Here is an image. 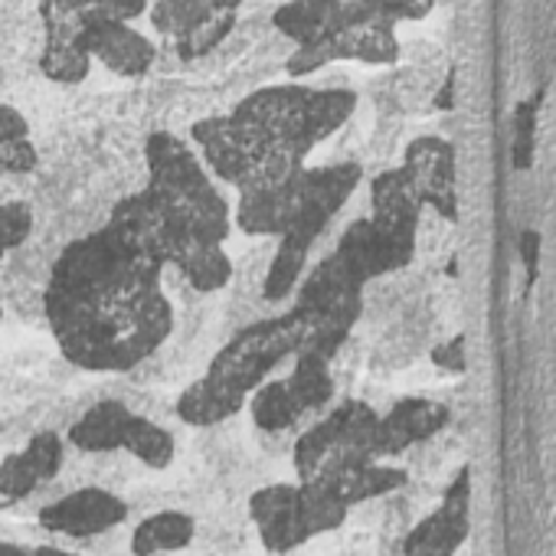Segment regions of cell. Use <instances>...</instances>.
I'll return each instance as SVG.
<instances>
[{
    "instance_id": "20",
    "label": "cell",
    "mask_w": 556,
    "mask_h": 556,
    "mask_svg": "<svg viewBox=\"0 0 556 556\" xmlns=\"http://www.w3.org/2000/svg\"><path fill=\"white\" fill-rule=\"evenodd\" d=\"M193 543H197V514L184 507H154L135 523L128 536V553L131 556H170V553L190 549Z\"/></svg>"
},
{
    "instance_id": "17",
    "label": "cell",
    "mask_w": 556,
    "mask_h": 556,
    "mask_svg": "<svg viewBox=\"0 0 556 556\" xmlns=\"http://www.w3.org/2000/svg\"><path fill=\"white\" fill-rule=\"evenodd\" d=\"M422 200L409 180V174L400 167H390L383 174H377L370 180V223L377 232H383L387 239L416 249V232H419V219H422Z\"/></svg>"
},
{
    "instance_id": "16",
    "label": "cell",
    "mask_w": 556,
    "mask_h": 556,
    "mask_svg": "<svg viewBox=\"0 0 556 556\" xmlns=\"http://www.w3.org/2000/svg\"><path fill=\"white\" fill-rule=\"evenodd\" d=\"M164 262L174 265L203 295L223 292L232 278V262H229L226 242L197 236L170 219H167V236H164Z\"/></svg>"
},
{
    "instance_id": "5",
    "label": "cell",
    "mask_w": 556,
    "mask_h": 556,
    "mask_svg": "<svg viewBox=\"0 0 556 556\" xmlns=\"http://www.w3.org/2000/svg\"><path fill=\"white\" fill-rule=\"evenodd\" d=\"M308 341V325L299 308L275 315L255 325H245L223 344L203 370V380L226 396L239 413L245 409L249 393L268 380L286 361H292Z\"/></svg>"
},
{
    "instance_id": "21",
    "label": "cell",
    "mask_w": 556,
    "mask_h": 556,
    "mask_svg": "<svg viewBox=\"0 0 556 556\" xmlns=\"http://www.w3.org/2000/svg\"><path fill=\"white\" fill-rule=\"evenodd\" d=\"M131 413L135 409L122 400H99L66 426V445L76 448L79 455L122 452V435Z\"/></svg>"
},
{
    "instance_id": "31",
    "label": "cell",
    "mask_w": 556,
    "mask_h": 556,
    "mask_svg": "<svg viewBox=\"0 0 556 556\" xmlns=\"http://www.w3.org/2000/svg\"><path fill=\"white\" fill-rule=\"evenodd\" d=\"M30 236H34L30 203H21V200L0 203V262H4L11 252H17Z\"/></svg>"
},
{
    "instance_id": "11",
    "label": "cell",
    "mask_w": 556,
    "mask_h": 556,
    "mask_svg": "<svg viewBox=\"0 0 556 556\" xmlns=\"http://www.w3.org/2000/svg\"><path fill=\"white\" fill-rule=\"evenodd\" d=\"M471 533V468L458 465L439 504L406 527L400 556H455Z\"/></svg>"
},
{
    "instance_id": "23",
    "label": "cell",
    "mask_w": 556,
    "mask_h": 556,
    "mask_svg": "<svg viewBox=\"0 0 556 556\" xmlns=\"http://www.w3.org/2000/svg\"><path fill=\"white\" fill-rule=\"evenodd\" d=\"M245 409H249V419H252L255 432H262V435H286V432H292L305 419V413L299 409L286 377L262 380L249 393Z\"/></svg>"
},
{
    "instance_id": "22",
    "label": "cell",
    "mask_w": 556,
    "mask_h": 556,
    "mask_svg": "<svg viewBox=\"0 0 556 556\" xmlns=\"http://www.w3.org/2000/svg\"><path fill=\"white\" fill-rule=\"evenodd\" d=\"M299 177V174H295ZM295 177L286 184H275L252 193H236L232 226H239L249 236H275L286 229L292 203H295Z\"/></svg>"
},
{
    "instance_id": "8",
    "label": "cell",
    "mask_w": 556,
    "mask_h": 556,
    "mask_svg": "<svg viewBox=\"0 0 556 556\" xmlns=\"http://www.w3.org/2000/svg\"><path fill=\"white\" fill-rule=\"evenodd\" d=\"M364 289L367 286L334 252H328L312 271H305L295 286V308L305 315L308 325V341L302 351L334 361L364 315Z\"/></svg>"
},
{
    "instance_id": "33",
    "label": "cell",
    "mask_w": 556,
    "mask_h": 556,
    "mask_svg": "<svg viewBox=\"0 0 556 556\" xmlns=\"http://www.w3.org/2000/svg\"><path fill=\"white\" fill-rule=\"evenodd\" d=\"M361 4H367L390 24H416L432 14L435 0H361Z\"/></svg>"
},
{
    "instance_id": "37",
    "label": "cell",
    "mask_w": 556,
    "mask_h": 556,
    "mask_svg": "<svg viewBox=\"0 0 556 556\" xmlns=\"http://www.w3.org/2000/svg\"><path fill=\"white\" fill-rule=\"evenodd\" d=\"M34 556H83V553H76V549H70V546H60V543H37L34 546Z\"/></svg>"
},
{
    "instance_id": "28",
    "label": "cell",
    "mask_w": 556,
    "mask_h": 556,
    "mask_svg": "<svg viewBox=\"0 0 556 556\" xmlns=\"http://www.w3.org/2000/svg\"><path fill=\"white\" fill-rule=\"evenodd\" d=\"M299 517H302V530L308 540L334 533L348 523L351 507L341 504L338 497H331L328 491H321L312 481H299Z\"/></svg>"
},
{
    "instance_id": "12",
    "label": "cell",
    "mask_w": 556,
    "mask_h": 556,
    "mask_svg": "<svg viewBox=\"0 0 556 556\" xmlns=\"http://www.w3.org/2000/svg\"><path fill=\"white\" fill-rule=\"evenodd\" d=\"M66 435L56 429H37L27 442L0 458V510L21 507L37 488L56 481L66 468Z\"/></svg>"
},
{
    "instance_id": "30",
    "label": "cell",
    "mask_w": 556,
    "mask_h": 556,
    "mask_svg": "<svg viewBox=\"0 0 556 556\" xmlns=\"http://www.w3.org/2000/svg\"><path fill=\"white\" fill-rule=\"evenodd\" d=\"M197 540H206V546H213L216 556L223 553H236L245 546V527L236 514L219 510V514H206V523L197 520Z\"/></svg>"
},
{
    "instance_id": "15",
    "label": "cell",
    "mask_w": 556,
    "mask_h": 556,
    "mask_svg": "<svg viewBox=\"0 0 556 556\" xmlns=\"http://www.w3.org/2000/svg\"><path fill=\"white\" fill-rule=\"evenodd\" d=\"M245 520L268 553H292L308 543L299 517V481H268L245 497Z\"/></svg>"
},
{
    "instance_id": "38",
    "label": "cell",
    "mask_w": 556,
    "mask_h": 556,
    "mask_svg": "<svg viewBox=\"0 0 556 556\" xmlns=\"http://www.w3.org/2000/svg\"><path fill=\"white\" fill-rule=\"evenodd\" d=\"M0 556H34V546L17 543V540H8V536H0Z\"/></svg>"
},
{
    "instance_id": "6",
    "label": "cell",
    "mask_w": 556,
    "mask_h": 556,
    "mask_svg": "<svg viewBox=\"0 0 556 556\" xmlns=\"http://www.w3.org/2000/svg\"><path fill=\"white\" fill-rule=\"evenodd\" d=\"M190 141L210 177L229 184L236 193H252V190L286 184L308 164L286 148H275L255 138L232 115H210L193 122Z\"/></svg>"
},
{
    "instance_id": "25",
    "label": "cell",
    "mask_w": 556,
    "mask_h": 556,
    "mask_svg": "<svg viewBox=\"0 0 556 556\" xmlns=\"http://www.w3.org/2000/svg\"><path fill=\"white\" fill-rule=\"evenodd\" d=\"M122 455L135 458L138 465L151 471H167L177 458V439L167 426L154 422L151 416L131 413L125 435H122Z\"/></svg>"
},
{
    "instance_id": "10",
    "label": "cell",
    "mask_w": 556,
    "mask_h": 556,
    "mask_svg": "<svg viewBox=\"0 0 556 556\" xmlns=\"http://www.w3.org/2000/svg\"><path fill=\"white\" fill-rule=\"evenodd\" d=\"M37 523L47 536H63V540H92L99 533L118 530L128 523L131 507L128 497L105 484H76L53 497L50 504L37 507Z\"/></svg>"
},
{
    "instance_id": "29",
    "label": "cell",
    "mask_w": 556,
    "mask_h": 556,
    "mask_svg": "<svg viewBox=\"0 0 556 556\" xmlns=\"http://www.w3.org/2000/svg\"><path fill=\"white\" fill-rule=\"evenodd\" d=\"M105 0H40V24L43 30H76L86 34L92 21H99Z\"/></svg>"
},
{
    "instance_id": "32",
    "label": "cell",
    "mask_w": 556,
    "mask_h": 556,
    "mask_svg": "<svg viewBox=\"0 0 556 556\" xmlns=\"http://www.w3.org/2000/svg\"><path fill=\"white\" fill-rule=\"evenodd\" d=\"M533 148H536V102H520L514 109V167L527 170L533 164Z\"/></svg>"
},
{
    "instance_id": "36",
    "label": "cell",
    "mask_w": 556,
    "mask_h": 556,
    "mask_svg": "<svg viewBox=\"0 0 556 556\" xmlns=\"http://www.w3.org/2000/svg\"><path fill=\"white\" fill-rule=\"evenodd\" d=\"M452 92H455V73H448V79L442 83V92L435 96V109L439 112H452V105H455L452 102Z\"/></svg>"
},
{
    "instance_id": "39",
    "label": "cell",
    "mask_w": 556,
    "mask_h": 556,
    "mask_svg": "<svg viewBox=\"0 0 556 556\" xmlns=\"http://www.w3.org/2000/svg\"><path fill=\"white\" fill-rule=\"evenodd\" d=\"M0 325H4V295H0Z\"/></svg>"
},
{
    "instance_id": "9",
    "label": "cell",
    "mask_w": 556,
    "mask_h": 556,
    "mask_svg": "<svg viewBox=\"0 0 556 556\" xmlns=\"http://www.w3.org/2000/svg\"><path fill=\"white\" fill-rule=\"evenodd\" d=\"M374 426L377 409L364 400H341L318 422L302 429L292 442L295 481H312L318 475L374 462ZM380 462V458H377Z\"/></svg>"
},
{
    "instance_id": "2",
    "label": "cell",
    "mask_w": 556,
    "mask_h": 556,
    "mask_svg": "<svg viewBox=\"0 0 556 556\" xmlns=\"http://www.w3.org/2000/svg\"><path fill=\"white\" fill-rule=\"evenodd\" d=\"M357 109V92L344 86L315 89L299 79L282 86H265L249 92L229 115L245 125L255 138L286 148L295 157L308 161L318 144L348 125Z\"/></svg>"
},
{
    "instance_id": "3",
    "label": "cell",
    "mask_w": 556,
    "mask_h": 556,
    "mask_svg": "<svg viewBox=\"0 0 556 556\" xmlns=\"http://www.w3.org/2000/svg\"><path fill=\"white\" fill-rule=\"evenodd\" d=\"M364 180V167L357 161H334L318 167H302L295 177V203L286 229L278 232V249L262 278V299L282 302L295 292L299 278L305 275L308 252L331 226V219L344 210L354 190Z\"/></svg>"
},
{
    "instance_id": "4",
    "label": "cell",
    "mask_w": 556,
    "mask_h": 556,
    "mask_svg": "<svg viewBox=\"0 0 556 556\" xmlns=\"http://www.w3.org/2000/svg\"><path fill=\"white\" fill-rule=\"evenodd\" d=\"M144 167H148V193L157 200L164 216L197 236L213 242H226L232 232L229 200L197 157L190 144H184L170 131H154L144 141Z\"/></svg>"
},
{
    "instance_id": "27",
    "label": "cell",
    "mask_w": 556,
    "mask_h": 556,
    "mask_svg": "<svg viewBox=\"0 0 556 556\" xmlns=\"http://www.w3.org/2000/svg\"><path fill=\"white\" fill-rule=\"evenodd\" d=\"M37 164L40 151L30 138V122L14 105H0V177L30 174Z\"/></svg>"
},
{
    "instance_id": "26",
    "label": "cell",
    "mask_w": 556,
    "mask_h": 556,
    "mask_svg": "<svg viewBox=\"0 0 556 556\" xmlns=\"http://www.w3.org/2000/svg\"><path fill=\"white\" fill-rule=\"evenodd\" d=\"M338 11L341 0H289L271 14V27L295 47H305L331 27Z\"/></svg>"
},
{
    "instance_id": "40",
    "label": "cell",
    "mask_w": 556,
    "mask_h": 556,
    "mask_svg": "<svg viewBox=\"0 0 556 556\" xmlns=\"http://www.w3.org/2000/svg\"><path fill=\"white\" fill-rule=\"evenodd\" d=\"M203 556H216V553H203Z\"/></svg>"
},
{
    "instance_id": "13",
    "label": "cell",
    "mask_w": 556,
    "mask_h": 556,
    "mask_svg": "<svg viewBox=\"0 0 556 556\" xmlns=\"http://www.w3.org/2000/svg\"><path fill=\"white\" fill-rule=\"evenodd\" d=\"M403 170L409 174L422 206L442 219H458V161L452 141L439 135L413 138L403 151Z\"/></svg>"
},
{
    "instance_id": "35",
    "label": "cell",
    "mask_w": 556,
    "mask_h": 556,
    "mask_svg": "<svg viewBox=\"0 0 556 556\" xmlns=\"http://www.w3.org/2000/svg\"><path fill=\"white\" fill-rule=\"evenodd\" d=\"M432 364L445 374H465V338H452L448 344L432 348Z\"/></svg>"
},
{
    "instance_id": "18",
    "label": "cell",
    "mask_w": 556,
    "mask_h": 556,
    "mask_svg": "<svg viewBox=\"0 0 556 556\" xmlns=\"http://www.w3.org/2000/svg\"><path fill=\"white\" fill-rule=\"evenodd\" d=\"M86 50L92 63H102L122 79L148 76L157 60V47L151 43V37L135 30L128 21H92L86 27Z\"/></svg>"
},
{
    "instance_id": "1",
    "label": "cell",
    "mask_w": 556,
    "mask_h": 556,
    "mask_svg": "<svg viewBox=\"0 0 556 556\" xmlns=\"http://www.w3.org/2000/svg\"><path fill=\"white\" fill-rule=\"evenodd\" d=\"M167 216L148 190L118 200L105 226L73 239L53 262L43 318L60 354L86 374H131L174 331L164 295Z\"/></svg>"
},
{
    "instance_id": "19",
    "label": "cell",
    "mask_w": 556,
    "mask_h": 556,
    "mask_svg": "<svg viewBox=\"0 0 556 556\" xmlns=\"http://www.w3.org/2000/svg\"><path fill=\"white\" fill-rule=\"evenodd\" d=\"M312 484H318L321 491H328L331 497H338L341 504H348L354 510L357 504L403 491L409 484V468L374 458V462H357V465L318 475V478H312Z\"/></svg>"
},
{
    "instance_id": "34",
    "label": "cell",
    "mask_w": 556,
    "mask_h": 556,
    "mask_svg": "<svg viewBox=\"0 0 556 556\" xmlns=\"http://www.w3.org/2000/svg\"><path fill=\"white\" fill-rule=\"evenodd\" d=\"M540 249H543V239H540L536 229L520 232V239H517V255H520V262H523V268H527V289L536 282V275H540Z\"/></svg>"
},
{
    "instance_id": "14",
    "label": "cell",
    "mask_w": 556,
    "mask_h": 556,
    "mask_svg": "<svg viewBox=\"0 0 556 556\" xmlns=\"http://www.w3.org/2000/svg\"><path fill=\"white\" fill-rule=\"evenodd\" d=\"M452 419V409L429 396H403L387 413H377L374 426V455L380 462L400 458L416 445L432 442Z\"/></svg>"
},
{
    "instance_id": "24",
    "label": "cell",
    "mask_w": 556,
    "mask_h": 556,
    "mask_svg": "<svg viewBox=\"0 0 556 556\" xmlns=\"http://www.w3.org/2000/svg\"><path fill=\"white\" fill-rule=\"evenodd\" d=\"M292 374L286 377L299 409L305 416H315V413H325L331 403H334V393H338V383H334V374H331V361L321 357V354H312V351H299L292 357Z\"/></svg>"
},
{
    "instance_id": "7",
    "label": "cell",
    "mask_w": 556,
    "mask_h": 556,
    "mask_svg": "<svg viewBox=\"0 0 556 556\" xmlns=\"http://www.w3.org/2000/svg\"><path fill=\"white\" fill-rule=\"evenodd\" d=\"M400 60V37L396 24L370 11L361 0H341V11L331 27L305 43L286 60L289 79H308L331 63H367V66H390Z\"/></svg>"
}]
</instances>
